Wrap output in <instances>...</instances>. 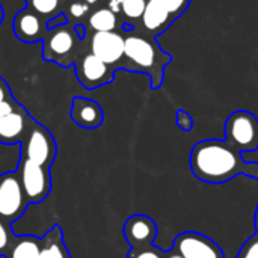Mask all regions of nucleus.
<instances>
[{
  "label": "nucleus",
  "instance_id": "nucleus-33",
  "mask_svg": "<svg viewBox=\"0 0 258 258\" xmlns=\"http://www.w3.org/2000/svg\"><path fill=\"white\" fill-rule=\"evenodd\" d=\"M166 258H184L175 248H172V249H169V251H166Z\"/></svg>",
  "mask_w": 258,
  "mask_h": 258
},
{
  "label": "nucleus",
  "instance_id": "nucleus-1",
  "mask_svg": "<svg viewBox=\"0 0 258 258\" xmlns=\"http://www.w3.org/2000/svg\"><path fill=\"white\" fill-rule=\"evenodd\" d=\"M246 162L236 148L225 141L207 139L194 145L190 153L192 174L212 184L227 183L239 175H243Z\"/></svg>",
  "mask_w": 258,
  "mask_h": 258
},
{
  "label": "nucleus",
  "instance_id": "nucleus-19",
  "mask_svg": "<svg viewBox=\"0 0 258 258\" xmlns=\"http://www.w3.org/2000/svg\"><path fill=\"white\" fill-rule=\"evenodd\" d=\"M60 0H26V6L41 15L45 21L59 14Z\"/></svg>",
  "mask_w": 258,
  "mask_h": 258
},
{
  "label": "nucleus",
  "instance_id": "nucleus-11",
  "mask_svg": "<svg viewBox=\"0 0 258 258\" xmlns=\"http://www.w3.org/2000/svg\"><path fill=\"white\" fill-rule=\"evenodd\" d=\"M12 30L15 38L24 44L42 42L48 32L47 21L27 6L15 14L12 21Z\"/></svg>",
  "mask_w": 258,
  "mask_h": 258
},
{
  "label": "nucleus",
  "instance_id": "nucleus-15",
  "mask_svg": "<svg viewBox=\"0 0 258 258\" xmlns=\"http://www.w3.org/2000/svg\"><path fill=\"white\" fill-rule=\"evenodd\" d=\"M141 20H142V26L153 38L165 32L174 21L171 14L160 3V0H148Z\"/></svg>",
  "mask_w": 258,
  "mask_h": 258
},
{
  "label": "nucleus",
  "instance_id": "nucleus-34",
  "mask_svg": "<svg viewBox=\"0 0 258 258\" xmlns=\"http://www.w3.org/2000/svg\"><path fill=\"white\" fill-rule=\"evenodd\" d=\"M254 225H255V234H258V206L255 210V218H254Z\"/></svg>",
  "mask_w": 258,
  "mask_h": 258
},
{
  "label": "nucleus",
  "instance_id": "nucleus-31",
  "mask_svg": "<svg viewBox=\"0 0 258 258\" xmlns=\"http://www.w3.org/2000/svg\"><path fill=\"white\" fill-rule=\"evenodd\" d=\"M74 29H76V32H77L79 38H80V39L83 41V39L86 38V27H85L83 24L77 23V24H74Z\"/></svg>",
  "mask_w": 258,
  "mask_h": 258
},
{
  "label": "nucleus",
  "instance_id": "nucleus-29",
  "mask_svg": "<svg viewBox=\"0 0 258 258\" xmlns=\"http://www.w3.org/2000/svg\"><path fill=\"white\" fill-rule=\"evenodd\" d=\"M14 95H12V89H11V86L8 85V82L0 76V101H3V100H9V98H12Z\"/></svg>",
  "mask_w": 258,
  "mask_h": 258
},
{
  "label": "nucleus",
  "instance_id": "nucleus-28",
  "mask_svg": "<svg viewBox=\"0 0 258 258\" xmlns=\"http://www.w3.org/2000/svg\"><path fill=\"white\" fill-rule=\"evenodd\" d=\"M67 23H70L68 18H67V15H65L63 12H59L57 15H54L53 18H50V20L47 21V29L50 30V29L59 27V26H62V24H67Z\"/></svg>",
  "mask_w": 258,
  "mask_h": 258
},
{
  "label": "nucleus",
  "instance_id": "nucleus-17",
  "mask_svg": "<svg viewBox=\"0 0 258 258\" xmlns=\"http://www.w3.org/2000/svg\"><path fill=\"white\" fill-rule=\"evenodd\" d=\"M41 239L33 236H15L5 258H39Z\"/></svg>",
  "mask_w": 258,
  "mask_h": 258
},
{
  "label": "nucleus",
  "instance_id": "nucleus-37",
  "mask_svg": "<svg viewBox=\"0 0 258 258\" xmlns=\"http://www.w3.org/2000/svg\"><path fill=\"white\" fill-rule=\"evenodd\" d=\"M236 258H239V257H236Z\"/></svg>",
  "mask_w": 258,
  "mask_h": 258
},
{
  "label": "nucleus",
  "instance_id": "nucleus-4",
  "mask_svg": "<svg viewBox=\"0 0 258 258\" xmlns=\"http://www.w3.org/2000/svg\"><path fill=\"white\" fill-rule=\"evenodd\" d=\"M56 154L57 145L54 136L45 125L33 119L26 138L20 144V159L32 160L50 169L56 159Z\"/></svg>",
  "mask_w": 258,
  "mask_h": 258
},
{
  "label": "nucleus",
  "instance_id": "nucleus-13",
  "mask_svg": "<svg viewBox=\"0 0 258 258\" xmlns=\"http://www.w3.org/2000/svg\"><path fill=\"white\" fill-rule=\"evenodd\" d=\"M122 233L132 248H145L154 245L157 225L154 219L147 215H133L125 221Z\"/></svg>",
  "mask_w": 258,
  "mask_h": 258
},
{
  "label": "nucleus",
  "instance_id": "nucleus-7",
  "mask_svg": "<svg viewBox=\"0 0 258 258\" xmlns=\"http://www.w3.org/2000/svg\"><path fill=\"white\" fill-rule=\"evenodd\" d=\"M29 207L15 171L0 175V219L11 224L20 219Z\"/></svg>",
  "mask_w": 258,
  "mask_h": 258
},
{
  "label": "nucleus",
  "instance_id": "nucleus-27",
  "mask_svg": "<svg viewBox=\"0 0 258 258\" xmlns=\"http://www.w3.org/2000/svg\"><path fill=\"white\" fill-rule=\"evenodd\" d=\"M89 9V5L85 3V2H74L71 6H70V14L74 17V18H80L83 17Z\"/></svg>",
  "mask_w": 258,
  "mask_h": 258
},
{
  "label": "nucleus",
  "instance_id": "nucleus-14",
  "mask_svg": "<svg viewBox=\"0 0 258 258\" xmlns=\"http://www.w3.org/2000/svg\"><path fill=\"white\" fill-rule=\"evenodd\" d=\"M70 118L79 127L86 130H94L103 124L104 112L95 100L85 98V97H74L70 109Z\"/></svg>",
  "mask_w": 258,
  "mask_h": 258
},
{
  "label": "nucleus",
  "instance_id": "nucleus-30",
  "mask_svg": "<svg viewBox=\"0 0 258 258\" xmlns=\"http://www.w3.org/2000/svg\"><path fill=\"white\" fill-rule=\"evenodd\" d=\"M243 175H246L249 178H254V180H258V162L257 163H246Z\"/></svg>",
  "mask_w": 258,
  "mask_h": 258
},
{
  "label": "nucleus",
  "instance_id": "nucleus-3",
  "mask_svg": "<svg viewBox=\"0 0 258 258\" xmlns=\"http://www.w3.org/2000/svg\"><path fill=\"white\" fill-rule=\"evenodd\" d=\"M80 42L74 24H62L50 29L42 39V59L62 68H70L80 57Z\"/></svg>",
  "mask_w": 258,
  "mask_h": 258
},
{
  "label": "nucleus",
  "instance_id": "nucleus-9",
  "mask_svg": "<svg viewBox=\"0 0 258 258\" xmlns=\"http://www.w3.org/2000/svg\"><path fill=\"white\" fill-rule=\"evenodd\" d=\"M91 53L110 65L112 68H124L125 36L118 32H94L91 38Z\"/></svg>",
  "mask_w": 258,
  "mask_h": 258
},
{
  "label": "nucleus",
  "instance_id": "nucleus-25",
  "mask_svg": "<svg viewBox=\"0 0 258 258\" xmlns=\"http://www.w3.org/2000/svg\"><path fill=\"white\" fill-rule=\"evenodd\" d=\"M177 125L183 130V132H190L194 127V119L190 116V113H187L186 110L180 109L177 112Z\"/></svg>",
  "mask_w": 258,
  "mask_h": 258
},
{
  "label": "nucleus",
  "instance_id": "nucleus-23",
  "mask_svg": "<svg viewBox=\"0 0 258 258\" xmlns=\"http://www.w3.org/2000/svg\"><path fill=\"white\" fill-rule=\"evenodd\" d=\"M160 3L165 6V9L171 14V17L175 20L178 18L190 5V0H160Z\"/></svg>",
  "mask_w": 258,
  "mask_h": 258
},
{
  "label": "nucleus",
  "instance_id": "nucleus-18",
  "mask_svg": "<svg viewBox=\"0 0 258 258\" xmlns=\"http://www.w3.org/2000/svg\"><path fill=\"white\" fill-rule=\"evenodd\" d=\"M118 26L116 14L109 8L97 9L89 17V27L94 32H113Z\"/></svg>",
  "mask_w": 258,
  "mask_h": 258
},
{
  "label": "nucleus",
  "instance_id": "nucleus-24",
  "mask_svg": "<svg viewBox=\"0 0 258 258\" xmlns=\"http://www.w3.org/2000/svg\"><path fill=\"white\" fill-rule=\"evenodd\" d=\"M239 258H258V234H254L251 239H248L240 252H239Z\"/></svg>",
  "mask_w": 258,
  "mask_h": 258
},
{
  "label": "nucleus",
  "instance_id": "nucleus-22",
  "mask_svg": "<svg viewBox=\"0 0 258 258\" xmlns=\"http://www.w3.org/2000/svg\"><path fill=\"white\" fill-rule=\"evenodd\" d=\"M127 258H166V252L151 245L145 248H130Z\"/></svg>",
  "mask_w": 258,
  "mask_h": 258
},
{
  "label": "nucleus",
  "instance_id": "nucleus-12",
  "mask_svg": "<svg viewBox=\"0 0 258 258\" xmlns=\"http://www.w3.org/2000/svg\"><path fill=\"white\" fill-rule=\"evenodd\" d=\"M33 119L35 118H32L27 109L23 104H18V107L14 112H11L9 115L0 119V144L5 145L21 144Z\"/></svg>",
  "mask_w": 258,
  "mask_h": 258
},
{
  "label": "nucleus",
  "instance_id": "nucleus-35",
  "mask_svg": "<svg viewBox=\"0 0 258 258\" xmlns=\"http://www.w3.org/2000/svg\"><path fill=\"white\" fill-rule=\"evenodd\" d=\"M3 18H5V11H3V6L0 5V26L3 23Z\"/></svg>",
  "mask_w": 258,
  "mask_h": 258
},
{
  "label": "nucleus",
  "instance_id": "nucleus-21",
  "mask_svg": "<svg viewBox=\"0 0 258 258\" xmlns=\"http://www.w3.org/2000/svg\"><path fill=\"white\" fill-rule=\"evenodd\" d=\"M14 239H15V233H14L11 224L0 219V255L5 257V254L8 252Z\"/></svg>",
  "mask_w": 258,
  "mask_h": 258
},
{
  "label": "nucleus",
  "instance_id": "nucleus-6",
  "mask_svg": "<svg viewBox=\"0 0 258 258\" xmlns=\"http://www.w3.org/2000/svg\"><path fill=\"white\" fill-rule=\"evenodd\" d=\"M15 172L29 206L39 204L50 195L51 175L48 168H44L27 159H20Z\"/></svg>",
  "mask_w": 258,
  "mask_h": 258
},
{
  "label": "nucleus",
  "instance_id": "nucleus-32",
  "mask_svg": "<svg viewBox=\"0 0 258 258\" xmlns=\"http://www.w3.org/2000/svg\"><path fill=\"white\" fill-rule=\"evenodd\" d=\"M109 9L113 11L115 14H116L118 11H121V0H110V2H109Z\"/></svg>",
  "mask_w": 258,
  "mask_h": 258
},
{
  "label": "nucleus",
  "instance_id": "nucleus-26",
  "mask_svg": "<svg viewBox=\"0 0 258 258\" xmlns=\"http://www.w3.org/2000/svg\"><path fill=\"white\" fill-rule=\"evenodd\" d=\"M18 104H20V103L15 100V97H12V98H9V100L0 101V119H2L3 116L9 115L11 112H14V110L18 107Z\"/></svg>",
  "mask_w": 258,
  "mask_h": 258
},
{
  "label": "nucleus",
  "instance_id": "nucleus-16",
  "mask_svg": "<svg viewBox=\"0 0 258 258\" xmlns=\"http://www.w3.org/2000/svg\"><path fill=\"white\" fill-rule=\"evenodd\" d=\"M39 258H71V254L63 242V231L59 225H53L41 239Z\"/></svg>",
  "mask_w": 258,
  "mask_h": 258
},
{
  "label": "nucleus",
  "instance_id": "nucleus-2",
  "mask_svg": "<svg viewBox=\"0 0 258 258\" xmlns=\"http://www.w3.org/2000/svg\"><path fill=\"white\" fill-rule=\"evenodd\" d=\"M124 56V70L150 76L153 89H157L163 85L165 68L172 57L159 47L153 36L133 32L127 33Z\"/></svg>",
  "mask_w": 258,
  "mask_h": 258
},
{
  "label": "nucleus",
  "instance_id": "nucleus-36",
  "mask_svg": "<svg viewBox=\"0 0 258 258\" xmlns=\"http://www.w3.org/2000/svg\"><path fill=\"white\" fill-rule=\"evenodd\" d=\"M85 3H88V5H94V3H97V0H83Z\"/></svg>",
  "mask_w": 258,
  "mask_h": 258
},
{
  "label": "nucleus",
  "instance_id": "nucleus-20",
  "mask_svg": "<svg viewBox=\"0 0 258 258\" xmlns=\"http://www.w3.org/2000/svg\"><path fill=\"white\" fill-rule=\"evenodd\" d=\"M148 0H121V11L128 20H139L145 11Z\"/></svg>",
  "mask_w": 258,
  "mask_h": 258
},
{
  "label": "nucleus",
  "instance_id": "nucleus-10",
  "mask_svg": "<svg viewBox=\"0 0 258 258\" xmlns=\"http://www.w3.org/2000/svg\"><path fill=\"white\" fill-rule=\"evenodd\" d=\"M172 248H175L184 258H225L222 248L215 240L197 231L178 234Z\"/></svg>",
  "mask_w": 258,
  "mask_h": 258
},
{
  "label": "nucleus",
  "instance_id": "nucleus-8",
  "mask_svg": "<svg viewBox=\"0 0 258 258\" xmlns=\"http://www.w3.org/2000/svg\"><path fill=\"white\" fill-rule=\"evenodd\" d=\"M74 67H76V77L79 83L89 91L109 85L115 79L116 70L107 65L106 62H103L101 59H98L91 51L80 54Z\"/></svg>",
  "mask_w": 258,
  "mask_h": 258
},
{
  "label": "nucleus",
  "instance_id": "nucleus-5",
  "mask_svg": "<svg viewBox=\"0 0 258 258\" xmlns=\"http://www.w3.org/2000/svg\"><path fill=\"white\" fill-rule=\"evenodd\" d=\"M225 142L239 153L258 150V119L248 110H236L225 121Z\"/></svg>",
  "mask_w": 258,
  "mask_h": 258
}]
</instances>
